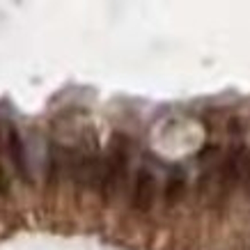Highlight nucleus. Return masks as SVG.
<instances>
[{
  "label": "nucleus",
  "instance_id": "nucleus-3",
  "mask_svg": "<svg viewBox=\"0 0 250 250\" xmlns=\"http://www.w3.org/2000/svg\"><path fill=\"white\" fill-rule=\"evenodd\" d=\"M7 149L9 156H12V163H14L16 172L21 174L25 182H30V172H28V156H25V147H23V138L21 133L9 126L7 129Z\"/></svg>",
  "mask_w": 250,
  "mask_h": 250
},
{
  "label": "nucleus",
  "instance_id": "nucleus-6",
  "mask_svg": "<svg viewBox=\"0 0 250 250\" xmlns=\"http://www.w3.org/2000/svg\"><path fill=\"white\" fill-rule=\"evenodd\" d=\"M9 190V179H7V172H5V167L0 163V193H7Z\"/></svg>",
  "mask_w": 250,
  "mask_h": 250
},
{
  "label": "nucleus",
  "instance_id": "nucleus-2",
  "mask_svg": "<svg viewBox=\"0 0 250 250\" xmlns=\"http://www.w3.org/2000/svg\"><path fill=\"white\" fill-rule=\"evenodd\" d=\"M156 197V177L147 167H140L136 172V184H133V209L140 213H147L154 207Z\"/></svg>",
  "mask_w": 250,
  "mask_h": 250
},
{
  "label": "nucleus",
  "instance_id": "nucleus-4",
  "mask_svg": "<svg viewBox=\"0 0 250 250\" xmlns=\"http://www.w3.org/2000/svg\"><path fill=\"white\" fill-rule=\"evenodd\" d=\"M184 190H186V177L182 172H172L166 184V202L167 205H177L184 197Z\"/></svg>",
  "mask_w": 250,
  "mask_h": 250
},
{
  "label": "nucleus",
  "instance_id": "nucleus-5",
  "mask_svg": "<svg viewBox=\"0 0 250 250\" xmlns=\"http://www.w3.org/2000/svg\"><path fill=\"white\" fill-rule=\"evenodd\" d=\"M236 156H239V177H241V184L250 190V149H246L243 145H236Z\"/></svg>",
  "mask_w": 250,
  "mask_h": 250
},
{
  "label": "nucleus",
  "instance_id": "nucleus-1",
  "mask_svg": "<svg viewBox=\"0 0 250 250\" xmlns=\"http://www.w3.org/2000/svg\"><path fill=\"white\" fill-rule=\"evenodd\" d=\"M131 159V140L124 133H115L110 140V149L104 161V179H101V195L110 200L117 195L122 184L126 179V170H129Z\"/></svg>",
  "mask_w": 250,
  "mask_h": 250
}]
</instances>
